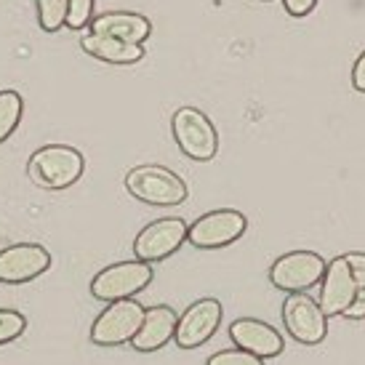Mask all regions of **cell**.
<instances>
[{"label":"cell","mask_w":365,"mask_h":365,"mask_svg":"<svg viewBox=\"0 0 365 365\" xmlns=\"http://www.w3.org/2000/svg\"><path fill=\"white\" fill-rule=\"evenodd\" d=\"M357 294L355 274L349 269L346 256H336L325 264V274L320 280V299L317 304L323 307L325 317H341L346 312V307L352 304V299Z\"/></svg>","instance_id":"obj_12"},{"label":"cell","mask_w":365,"mask_h":365,"mask_svg":"<svg viewBox=\"0 0 365 365\" xmlns=\"http://www.w3.org/2000/svg\"><path fill=\"white\" fill-rule=\"evenodd\" d=\"M51 269V254L41 243H16L0 248V283H30Z\"/></svg>","instance_id":"obj_11"},{"label":"cell","mask_w":365,"mask_h":365,"mask_svg":"<svg viewBox=\"0 0 365 365\" xmlns=\"http://www.w3.org/2000/svg\"><path fill=\"white\" fill-rule=\"evenodd\" d=\"M317 3L320 0H283V9L291 14V16H296V19H304V16H309L314 9H317Z\"/></svg>","instance_id":"obj_22"},{"label":"cell","mask_w":365,"mask_h":365,"mask_svg":"<svg viewBox=\"0 0 365 365\" xmlns=\"http://www.w3.org/2000/svg\"><path fill=\"white\" fill-rule=\"evenodd\" d=\"M222 312H224L222 302L213 299V296H205V299L192 302V304L184 309V314H179V320H176L173 341L182 346V349H197V346H203L219 331Z\"/></svg>","instance_id":"obj_10"},{"label":"cell","mask_w":365,"mask_h":365,"mask_svg":"<svg viewBox=\"0 0 365 365\" xmlns=\"http://www.w3.org/2000/svg\"><path fill=\"white\" fill-rule=\"evenodd\" d=\"M173 142L190 160L208 163L219 153V133L213 120L197 107H179L171 118Z\"/></svg>","instance_id":"obj_3"},{"label":"cell","mask_w":365,"mask_h":365,"mask_svg":"<svg viewBox=\"0 0 365 365\" xmlns=\"http://www.w3.org/2000/svg\"><path fill=\"white\" fill-rule=\"evenodd\" d=\"M125 190L142 200L147 205L155 208H176L187 200V182H184L179 173L168 171L165 165H136L125 173Z\"/></svg>","instance_id":"obj_2"},{"label":"cell","mask_w":365,"mask_h":365,"mask_svg":"<svg viewBox=\"0 0 365 365\" xmlns=\"http://www.w3.org/2000/svg\"><path fill=\"white\" fill-rule=\"evenodd\" d=\"M27 331V317L16 309H0V346L16 341Z\"/></svg>","instance_id":"obj_19"},{"label":"cell","mask_w":365,"mask_h":365,"mask_svg":"<svg viewBox=\"0 0 365 365\" xmlns=\"http://www.w3.org/2000/svg\"><path fill=\"white\" fill-rule=\"evenodd\" d=\"M88 30L96 35H110L118 41L125 43H147V38L153 35V21L144 14L136 11H104L99 16H93Z\"/></svg>","instance_id":"obj_15"},{"label":"cell","mask_w":365,"mask_h":365,"mask_svg":"<svg viewBox=\"0 0 365 365\" xmlns=\"http://www.w3.org/2000/svg\"><path fill=\"white\" fill-rule=\"evenodd\" d=\"M283 325L288 336L304 346H317L328 336V317L317 299L302 291V294H288L283 302Z\"/></svg>","instance_id":"obj_8"},{"label":"cell","mask_w":365,"mask_h":365,"mask_svg":"<svg viewBox=\"0 0 365 365\" xmlns=\"http://www.w3.org/2000/svg\"><path fill=\"white\" fill-rule=\"evenodd\" d=\"M230 339L237 349H245L262 360H272L285 349V341L274 325L256 317H237L230 325Z\"/></svg>","instance_id":"obj_13"},{"label":"cell","mask_w":365,"mask_h":365,"mask_svg":"<svg viewBox=\"0 0 365 365\" xmlns=\"http://www.w3.org/2000/svg\"><path fill=\"white\" fill-rule=\"evenodd\" d=\"M83 171H86V158L70 144H46L41 150H35L27 163V173L32 182L51 192L70 190L72 184L81 182Z\"/></svg>","instance_id":"obj_1"},{"label":"cell","mask_w":365,"mask_h":365,"mask_svg":"<svg viewBox=\"0 0 365 365\" xmlns=\"http://www.w3.org/2000/svg\"><path fill=\"white\" fill-rule=\"evenodd\" d=\"M245 230H248L245 213L235 208H219V211L203 213L200 219H195L187 230V240L192 248H200V251H219L240 240Z\"/></svg>","instance_id":"obj_5"},{"label":"cell","mask_w":365,"mask_h":365,"mask_svg":"<svg viewBox=\"0 0 365 365\" xmlns=\"http://www.w3.org/2000/svg\"><path fill=\"white\" fill-rule=\"evenodd\" d=\"M346 262H349V269H352V274H355V283L357 288H363L365 285V254H360V251H352V254H344Z\"/></svg>","instance_id":"obj_23"},{"label":"cell","mask_w":365,"mask_h":365,"mask_svg":"<svg viewBox=\"0 0 365 365\" xmlns=\"http://www.w3.org/2000/svg\"><path fill=\"white\" fill-rule=\"evenodd\" d=\"M153 267L142 259H128L104 267L91 280V296L99 302H120V299H133L142 294L147 285L153 283Z\"/></svg>","instance_id":"obj_4"},{"label":"cell","mask_w":365,"mask_h":365,"mask_svg":"<svg viewBox=\"0 0 365 365\" xmlns=\"http://www.w3.org/2000/svg\"><path fill=\"white\" fill-rule=\"evenodd\" d=\"M205 365H264V360L235 346V349H222V352L211 355Z\"/></svg>","instance_id":"obj_21"},{"label":"cell","mask_w":365,"mask_h":365,"mask_svg":"<svg viewBox=\"0 0 365 365\" xmlns=\"http://www.w3.org/2000/svg\"><path fill=\"white\" fill-rule=\"evenodd\" d=\"M352 88L360 93H365V51L360 53L352 64Z\"/></svg>","instance_id":"obj_25"},{"label":"cell","mask_w":365,"mask_h":365,"mask_svg":"<svg viewBox=\"0 0 365 365\" xmlns=\"http://www.w3.org/2000/svg\"><path fill=\"white\" fill-rule=\"evenodd\" d=\"M341 317H346V320H365V285L357 288L352 304L346 307V312L341 314Z\"/></svg>","instance_id":"obj_24"},{"label":"cell","mask_w":365,"mask_h":365,"mask_svg":"<svg viewBox=\"0 0 365 365\" xmlns=\"http://www.w3.org/2000/svg\"><path fill=\"white\" fill-rule=\"evenodd\" d=\"M81 48L93 59L104 61V64H115V67H131V64L144 59L142 43H125L110 38V35H96V32L83 35Z\"/></svg>","instance_id":"obj_16"},{"label":"cell","mask_w":365,"mask_h":365,"mask_svg":"<svg viewBox=\"0 0 365 365\" xmlns=\"http://www.w3.org/2000/svg\"><path fill=\"white\" fill-rule=\"evenodd\" d=\"M187 230L190 224L179 216H165V219L147 224L133 240V256L147 264L163 262L187 243Z\"/></svg>","instance_id":"obj_9"},{"label":"cell","mask_w":365,"mask_h":365,"mask_svg":"<svg viewBox=\"0 0 365 365\" xmlns=\"http://www.w3.org/2000/svg\"><path fill=\"white\" fill-rule=\"evenodd\" d=\"M21 115H24V99L19 91H0V144L9 142L14 131L19 128Z\"/></svg>","instance_id":"obj_17"},{"label":"cell","mask_w":365,"mask_h":365,"mask_svg":"<svg viewBox=\"0 0 365 365\" xmlns=\"http://www.w3.org/2000/svg\"><path fill=\"white\" fill-rule=\"evenodd\" d=\"M93 3H96V0H70L64 27H70V30H83V27H88L93 19Z\"/></svg>","instance_id":"obj_20"},{"label":"cell","mask_w":365,"mask_h":365,"mask_svg":"<svg viewBox=\"0 0 365 365\" xmlns=\"http://www.w3.org/2000/svg\"><path fill=\"white\" fill-rule=\"evenodd\" d=\"M67 6L70 0H35L38 24L43 32H59L67 21Z\"/></svg>","instance_id":"obj_18"},{"label":"cell","mask_w":365,"mask_h":365,"mask_svg":"<svg viewBox=\"0 0 365 365\" xmlns=\"http://www.w3.org/2000/svg\"><path fill=\"white\" fill-rule=\"evenodd\" d=\"M325 259L314 251H291L274 259L269 267V283L283 294H302L323 280Z\"/></svg>","instance_id":"obj_7"},{"label":"cell","mask_w":365,"mask_h":365,"mask_svg":"<svg viewBox=\"0 0 365 365\" xmlns=\"http://www.w3.org/2000/svg\"><path fill=\"white\" fill-rule=\"evenodd\" d=\"M142 302L136 299H120V302H110L91 325V341L96 346H120L131 344L139 325L144 320Z\"/></svg>","instance_id":"obj_6"},{"label":"cell","mask_w":365,"mask_h":365,"mask_svg":"<svg viewBox=\"0 0 365 365\" xmlns=\"http://www.w3.org/2000/svg\"><path fill=\"white\" fill-rule=\"evenodd\" d=\"M262 3H269V0H262Z\"/></svg>","instance_id":"obj_26"},{"label":"cell","mask_w":365,"mask_h":365,"mask_svg":"<svg viewBox=\"0 0 365 365\" xmlns=\"http://www.w3.org/2000/svg\"><path fill=\"white\" fill-rule=\"evenodd\" d=\"M176 320H179V314H176L173 307H168V304L150 307V309L144 312V320H142V325H139L136 336L131 339V346L136 352H144V355L163 349L168 341H173Z\"/></svg>","instance_id":"obj_14"}]
</instances>
